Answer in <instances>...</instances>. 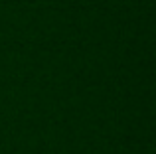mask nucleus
Masks as SVG:
<instances>
[]
</instances>
